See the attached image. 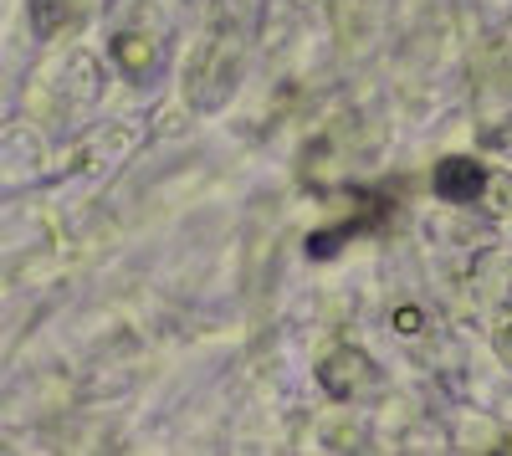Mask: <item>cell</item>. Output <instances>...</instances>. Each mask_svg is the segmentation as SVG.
<instances>
[{
	"label": "cell",
	"mask_w": 512,
	"mask_h": 456,
	"mask_svg": "<svg viewBox=\"0 0 512 456\" xmlns=\"http://www.w3.org/2000/svg\"><path fill=\"white\" fill-rule=\"evenodd\" d=\"M369 380V359L359 354V349H333L328 359H323V390L333 395V400H349V395H359V385Z\"/></svg>",
	"instance_id": "cell-2"
},
{
	"label": "cell",
	"mask_w": 512,
	"mask_h": 456,
	"mask_svg": "<svg viewBox=\"0 0 512 456\" xmlns=\"http://www.w3.org/2000/svg\"><path fill=\"white\" fill-rule=\"evenodd\" d=\"M154 57H159V47H154V36H144V31L118 41V62H123V72H134V77H144L154 67Z\"/></svg>",
	"instance_id": "cell-3"
},
{
	"label": "cell",
	"mask_w": 512,
	"mask_h": 456,
	"mask_svg": "<svg viewBox=\"0 0 512 456\" xmlns=\"http://www.w3.org/2000/svg\"><path fill=\"white\" fill-rule=\"evenodd\" d=\"M436 195L441 200H456V205H466V200H477L482 190H487V170L477 159H466V154H456V159H441L436 164Z\"/></svg>",
	"instance_id": "cell-1"
},
{
	"label": "cell",
	"mask_w": 512,
	"mask_h": 456,
	"mask_svg": "<svg viewBox=\"0 0 512 456\" xmlns=\"http://www.w3.org/2000/svg\"><path fill=\"white\" fill-rule=\"evenodd\" d=\"M395 328H400V334H420V308H400L395 313Z\"/></svg>",
	"instance_id": "cell-4"
}]
</instances>
